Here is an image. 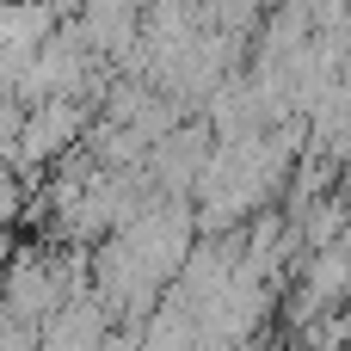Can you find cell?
<instances>
[{
    "label": "cell",
    "instance_id": "1",
    "mask_svg": "<svg viewBox=\"0 0 351 351\" xmlns=\"http://www.w3.org/2000/svg\"><path fill=\"white\" fill-rule=\"evenodd\" d=\"M0 6H6V0H0Z\"/></svg>",
    "mask_w": 351,
    "mask_h": 351
}]
</instances>
